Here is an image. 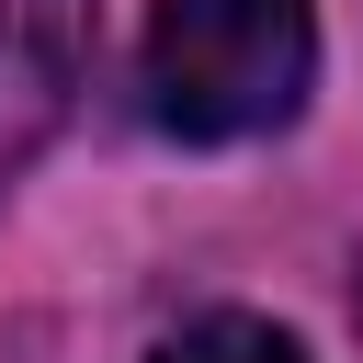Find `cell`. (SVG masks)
<instances>
[{
	"label": "cell",
	"mask_w": 363,
	"mask_h": 363,
	"mask_svg": "<svg viewBox=\"0 0 363 363\" xmlns=\"http://www.w3.org/2000/svg\"><path fill=\"white\" fill-rule=\"evenodd\" d=\"M352 329H363V284H352Z\"/></svg>",
	"instance_id": "277c9868"
},
{
	"label": "cell",
	"mask_w": 363,
	"mask_h": 363,
	"mask_svg": "<svg viewBox=\"0 0 363 363\" xmlns=\"http://www.w3.org/2000/svg\"><path fill=\"white\" fill-rule=\"evenodd\" d=\"M91 91V0H0V193L57 147Z\"/></svg>",
	"instance_id": "7a4b0ae2"
},
{
	"label": "cell",
	"mask_w": 363,
	"mask_h": 363,
	"mask_svg": "<svg viewBox=\"0 0 363 363\" xmlns=\"http://www.w3.org/2000/svg\"><path fill=\"white\" fill-rule=\"evenodd\" d=\"M147 125L182 147H238L295 125L318 79V11L306 0H159L147 11Z\"/></svg>",
	"instance_id": "6da1fadb"
},
{
	"label": "cell",
	"mask_w": 363,
	"mask_h": 363,
	"mask_svg": "<svg viewBox=\"0 0 363 363\" xmlns=\"http://www.w3.org/2000/svg\"><path fill=\"white\" fill-rule=\"evenodd\" d=\"M147 363H306L272 318H193V329H170Z\"/></svg>",
	"instance_id": "3957f363"
}]
</instances>
